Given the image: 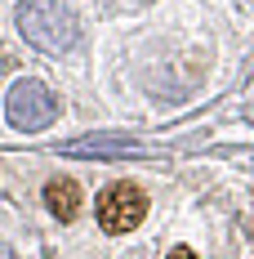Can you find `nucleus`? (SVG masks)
Returning <instances> with one entry per match:
<instances>
[{
  "label": "nucleus",
  "instance_id": "1",
  "mask_svg": "<svg viewBox=\"0 0 254 259\" xmlns=\"http://www.w3.org/2000/svg\"><path fill=\"white\" fill-rule=\"evenodd\" d=\"M23 36L45 54H67L76 45V18L58 5V0H23L18 9Z\"/></svg>",
  "mask_w": 254,
  "mask_h": 259
},
{
  "label": "nucleus",
  "instance_id": "2",
  "mask_svg": "<svg viewBox=\"0 0 254 259\" xmlns=\"http://www.w3.org/2000/svg\"><path fill=\"white\" fill-rule=\"evenodd\" d=\"M5 116L14 130H45L58 116V99L40 80H14L5 94Z\"/></svg>",
  "mask_w": 254,
  "mask_h": 259
},
{
  "label": "nucleus",
  "instance_id": "3",
  "mask_svg": "<svg viewBox=\"0 0 254 259\" xmlns=\"http://www.w3.org/2000/svg\"><path fill=\"white\" fill-rule=\"evenodd\" d=\"M143 214H147L143 188H134V183H112V188H103V197H98L103 233H129V228L143 224Z\"/></svg>",
  "mask_w": 254,
  "mask_h": 259
},
{
  "label": "nucleus",
  "instance_id": "4",
  "mask_svg": "<svg viewBox=\"0 0 254 259\" xmlns=\"http://www.w3.org/2000/svg\"><path fill=\"white\" fill-rule=\"evenodd\" d=\"M45 201H49V214L54 219H76V210H80V188L76 179H49V188H45Z\"/></svg>",
  "mask_w": 254,
  "mask_h": 259
},
{
  "label": "nucleus",
  "instance_id": "5",
  "mask_svg": "<svg viewBox=\"0 0 254 259\" xmlns=\"http://www.w3.org/2000/svg\"><path fill=\"white\" fill-rule=\"evenodd\" d=\"M72 156H138L143 148L138 143H129V139H80L67 148Z\"/></svg>",
  "mask_w": 254,
  "mask_h": 259
},
{
  "label": "nucleus",
  "instance_id": "6",
  "mask_svg": "<svg viewBox=\"0 0 254 259\" xmlns=\"http://www.w3.org/2000/svg\"><path fill=\"white\" fill-rule=\"evenodd\" d=\"M170 259H196V255H192L187 246H178V250H174V255H170Z\"/></svg>",
  "mask_w": 254,
  "mask_h": 259
}]
</instances>
